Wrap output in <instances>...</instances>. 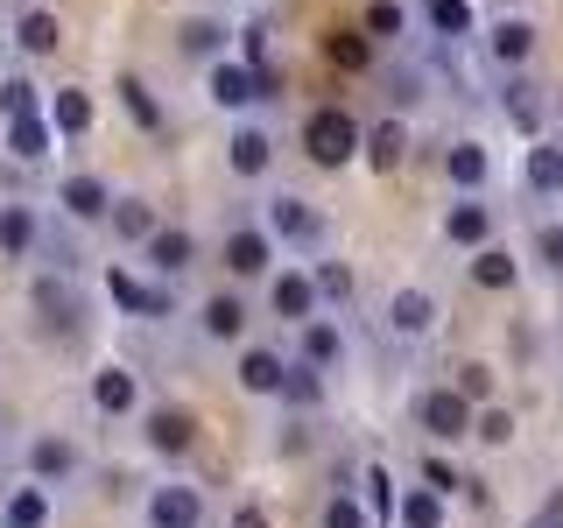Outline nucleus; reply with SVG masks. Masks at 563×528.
<instances>
[{"label": "nucleus", "mask_w": 563, "mask_h": 528, "mask_svg": "<svg viewBox=\"0 0 563 528\" xmlns=\"http://www.w3.org/2000/svg\"><path fill=\"white\" fill-rule=\"evenodd\" d=\"M303 148H310V163L339 169L345 155L360 148V120L339 113V106H317V113H310V128H303Z\"/></svg>", "instance_id": "1"}, {"label": "nucleus", "mask_w": 563, "mask_h": 528, "mask_svg": "<svg viewBox=\"0 0 563 528\" xmlns=\"http://www.w3.org/2000/svg\"><path fill=\"white\" fill-rule=\"evenodd\" d=\"M416 422H422L430 437H465V430H472V402H465V395H422V402H416Z\"/></svg>", "instance_id": "2"}, {"label": "nucleus", "mask_w": 563, "mask_h": 528, "mask_svg": "<svg viewBox=\"0 0 563 528\" xmlns=\"http://www.w3.org/2000/svg\"><path fill=\"white\" fill-rule=\"evenodd\" d=\"M211 99L219 106H254V99H268V78H261L254 64H219L211 70Z\"/></svg>", "instance_id": "3"}, {"label": "nucleus", "mask_w": 563, "mask_h": 528, "mask_svg": "<svg viewBox=\"0 0 563 528\" xmlns=\"http://www.w3.org/2000/svg\"><path fill=\"white\" fill-rule=\"evenodd\" d=\"M148 515H155V528H198V521H205V501H198L190 486H155Z\"/></svg>", "instance_id": "4"}, {"label": "nucleus", "mask_w": 563, "mask_h": 528, "mask_svg": "<svg viewBox=\"0 0 563 528\" xmlns=\"http://www.w3.org/2000/svg\"><path fill=\"white\" fill-rule=\"evenodd\" d=\"M106 289H113V304H120V310H141V317H169V296H163V289H148V282H134L128 268H113V275H106Z\"/></svg>", "instance_id": "5"}, {"label": "nucleus", "mask_w": 563, "mask_h": 528, "mask_svg": "<svg viewBox=\"0 0 563 528\" xmlns=\"http://www.w3.org/2000/svg\"><path fill=\"white\" fill-rule=\"evenodd\" d=\"M92 402H99L106 416H128L134 402H141V387H134V374H128V366H106V374L92 381Z\"/></svg>", "instance_id": "6"}, {"label": "nucleus", "mask_w": 563, "mask_h": 528, "mask_svg": "<svg viewBox=\"0 0 563 528\" xmlns=\"http://www.w3.org/2000/svg\"><path fill=\"white\" fill-rule=\"evenodd\" d=\"M268 226L282 240H317V211L303 198H268Z\"/></svg>", "instance_id": "7"}, {"label": "nucleus", "mask_w": 563, "mask_h": 528, "mask_svg": "<svg viewBox=\"0 0 563 528\" xmlns=\"http://www.w3.org/2000/svg\"><path fill=\"white\" fill-rule=\"evenodd\" d=\"M240 387H254V395H282V387H289V366H282L275 352H246V360H240Z\"/></svg>", "instance_id": "8"}, {"label": "nucleus", "mask_w": 563, "mask_h": 528, "mask_svg": "<svg viewBox=\"0 0 563 528\" xmlns=\"http://www.w3.org/2000/svg\"><path fill=\"white\" fill-rule=\"evenodd\" d=\"M225 268H233V275H261V268H268V240H261L254 226H246V233H225Z\"/></svg>", "instance_id": "9"}, {"label": "nucleus", "mask_w": 563, "mask_h": 528, "mask_svg": "<svg viewBox=\"0 0 563 528\" xmlns=\"http://www.w3.org/2000/svg\"><path fill=\"white\" fill-rule=\"evenodd\" d=\"M275 310L289 317V324H303V317L317 310V282H310V275H282V282H275Z\"/></svg>", "instance_id": "10"}, {"label": "nucleus", "mask_w": 563, "mask_h": 528, "mask_svg": "<svg viewBox=\"0 0 563 528\" xmlns=\"http://www.w3.org/2000/svg\"><path fill=\"white\" fill-rule=\"evenodd\" d=\"M387 317H395V331H401V339H416V331H430V324H437V304H430L422 289H401Z\"/></svg>", "instance_id": "11"}, {"label": "nucleus", "mask_w": 563, "mask_h": 528, "mask_svg": "<svg viewBox=\"0 0 563 528\" xmlns=\"http://www.w3.org/2000/svg\"><path fill=\"white\" fill-rule=\"evenodd\" d=\"M521 176H528V190H536V198H550V190H563V148H528Z\"/></svg>", "instance_id": "12"}, {"label": "nucleus", "mask_w": 563, "mask_h": 528, "mask_svg": "<svg viewBox=\"0 0 563 528\" xmlns=\"http://www.w3.org/2000/svg\"><path fill=\"white\" fill-rule=\"evenodd\" d=\"M268 155H275V141L261 134V128H240L233 134V169L240 176H261V169H268Z\"/></svg>", "instance_id": "13"}, {"label": "nucleus", "mask_w": 563, "mask_h": 528, "mask_svg": "<svg viewBox=\"0 0 563 528\" xmlns=\"http://www.w3.org/2000/svg\"><path fill=\"white\" fill-rule=\"evenodd\" d=\"M14 35H22V50H29V57H49V50H57V14L29 8L22 22H14Z\"/></svg>", "instance_id": "14"}, {"label": "nucleus", "mask_w": 563, "mask_h": 528, "mask_svg": "<svg viewBox=\"0 0 563 528\" xmlns=\"http://www.w3.org/2000/svg\"><path fill=\"white\" fill-rule=\"evenodd\" d=\"M205 331H211V339H240V331H246V304H240V296H211V304H205Z\"/></svg>", "instance_id": "15"}, {"label": "nucleus", "mask_w": 563, "mask_h": 528, "mask_svg": "<svg viewBox=\"0 0 563 528\" xmlns=\"http://www.w3.org/2000/svg\"><path fill=\"white\" fill-rule=\"evenodd\" d=\"M148 261L163 275H176V268H190V261H198V246H190V233H155L148 240Z\"/></svg>", "instance_id": "16"}, {"label": "nucleus", "mask_w": 563, "mask_h": 528, "mask_svg": "<svg viewBox=\"0 0 563 528\" xmlns=\"http://www.w3.org/2000/svg\"><path fill=\"white\" fill-rule=\"evenodd\" d=\"M29 246H35L29 205H8V211H0V254H29Z\"/></svg>", "instance_id": "17"}, {"label": "nucleus", "mask_w": 563, "mask_h": 528, "mask_svg": "<svg viewBox=\"0 0 563 528\" xmlns=\"http://www.w3.org/2000/svg\"><path fill=\"white\" fill-rule=\"evenodd\" d=\"M176 43H184L190 57H211V50L225 43V22H211V14H190V22L176 29Z\"/></svg>", "instance_id": "18"}, {"label": "nucleus", "mask_w": 563, "mask_h": 528, "mask_svg": "<svg viewBox=\"0 0 563 528\" xmlns=\"http://www.w3.org/2000/svg\"><path fill=\"white\" fill-rule=\"evenodd\" d=\"M437 35H472V0H422Z\"/></svg>", "instance_id": "19"}, {"label": "nucleus", "mask_w": 563, "mask_h": 528, "mask_svg": "<svg viewBox=\"0 0 563 528\" xmlns=\"http://www.w3.org/2000/svg\"><path fill=\"white\" fill-rule=\"evenodd\" d=\"M35 310H43L49 324H70V317H78V296H70V282H57V275H49L43 289H35Z\"/></svg>", "instance_id": "20"}, {"label": "nucleus", "mask_w": 563, "mask_h": 528, "mask_svg": "<svg viewBox=\"0 0 563 528\" xmlns=\"http://www.w3.org/2000/svg\"><path fill=\"white\" fill-rule=\"evenodd\" d=\"M444 169H451L465 190H472V184H486V148H479V141H457V148L444 155Z\"/></svg>", "instance_id": "21"}, {"label": "nucleus", "mask_w": 563, "mask_h": 528, "mask_svg": "<svg viewBox=\"0 0 563 528\" xmlns=\"http://www.w3.org/2000/svg\"><path fill=\"white\" fill-rule=\"evenodd\" d=\"M528 50H536V29H528V22H500V29H493V57H500V64H521Z\"/></svg>", "instance_id": "22"}, {"label": "nucleus", "mask_w": 563, "mask_h": 528, "mask_svg": "<svg viewBox=\"0 0 563 528\" xmlns=\"http://www.w3.org/2000/svg\"><path fill=\"white\" fill-rule=\"evenodd\" d=\"M113 233H120V240H155V211L141 205V198L113 205Z\"/></svg>", "instance_id": "23"}, {"label": "nucleus", "mask_w": 563, "mask_h": 528, "mask_svg": "<svg viewBox=\"0 0 563 528\" xmlns=\"http://www.w3.org/2000/svg\"><path fill=\"white\" fill-rule=\"evenodd\" d=\"M64 205L78 211V219H99V211H106V190H99V176H70V184H64Z\"/></svg>", "instance_id": "24"}, {"label": "nucleus", "mask_w": 563, "mask_h": 528, "mask_svg": "<svg viewBox=\"0 0 563 528\" xmlns=\"http://www.w3.org/2000/svg\"><path fill=\"white\" fill-rule=\"evenodd\" d=\"M148 437H155V451H190V416L163 409V416L148 422Z\"/></svg>", "instance_id": "25"}, {"label": "nucleus", "mask_w": 563, "mask_h": 528, "mask_svg": "<svg viewBox=\"0 0 563 528\" xmlns=\"http://www.w3.org/2000/svg\"><path fill=\"white\" fill-rule=\"evenodd\" d=\"M43 521H49V501H43L35 486H22V493L8 501V528H43Z\"/></svg>", "instance_id": "26"}, {"label": "nucleus", "mask_w": 563, "mask_h": 528, "mask_svg": "<svg viewBox=\"0 0 563 528\" xmlns=\"http://www.w3.org/2000/svg\"><path fill=\"white\" fill-rule=\"evenodd\" d=\"M472 275H479V289H507V282H515V254H500V246H486V254L472 261Z\"/></svg>", "instance_id": "27"}, {"label": "nucleus", "mask_w": 563, "mask_h": 528, "mask_svg": "<svg viewBox=\"0 0 563 528\" xmlns=\"http://www.w3.org/2000/svg\"><path fill=\"white\" fill-rule=\"evenodd\" d=\"M49 113H57L64 134H85V128H92V99H85V92H57V106H49Z\"/></svg>", "instance_id": "28"}, {"label": "nucleus", "mask_w": 563, "mask_h": 528, "mask_svg": "<svg viewBox=\"0 0 563 528\" xmlns=\"http://www.w3.org/2000/svg\"><path fill=\"white\" fill-rule=\"evenodd\" d=\"M70 465H78V451H70L64 437H43V444H35V472H43V480H57Z\"/></svg>", "instance_id": "29"}, {"label": "nucleus", "mask_w": 563, "mask_h": 528, "mask_svg": "<svg viewBox=\"0 0 563 528\" xmlns=\"http://www.w3.org/2000/svg\"><path fill=\"white\" fill-rule=\"evenodd\" d=\"M8 141H14V155H22V163H35V155H49V134H43V120H8Z\"/></svg>", "instance_id": "30"}, {"label": "nucleus", "mask_w": 563, "mask_h": 528, "mask_svg": "<svg viewBox=\"0 0 563 528\" xmlns=\"http://www.w3.org/2000/svg\"><path fill=\"white\" fill-rule=\"evenodd\" d=\"M0 113H8V120H35V85L8 78V85H0Z\"/></svg>", "instance_id": "31"}, {"label": "nucleus", "mask_w": 563, "mask_h": 528, "mask_svg": "<svg viewBox=\"0 0 563 528\" xmlns=\"http://www.w3.org/2000/svg\"><path fill=\"white\" fill-rule=\"evenodd\" d=\"M451 240H457V246H479V240H486V211H479V205H457V211H451Z\"/></svg>", "instance_id": "32"}, {"label": "nucleus", "mask_w": 563, "mask_h": 528, "mask_svg": "<svg viewBox=\"0 0 563 528\" xmlns=\"http://www.w3.org/2000/svg\"><path fill=\"white\" fill-rule=\"evenodd\" d=\"M507 120H515V128H536V120H542V99L528 92V85H507Z\"/></svg>", "instance_id": "33"}, {"label": "nucleus", "mask_w": 563, "mask_h": 528, "mask_svg": "<svg viewBox=\"0 0 563 528\" xmlns=\"http://www.w3.org/2000/svg\"><path fill=\"white\" fill-rule=\"evenodd\" d=\"M437 515H444L437 493H409V501H401V528H437Z\"/></svg>", "instance_id": "34"}, {"label": "nucleus", "mask_w": 563, "mask_h": 528, "mask_svg": "<svg viewBox=\"0 0 563 528\" xmlns=\"http://www.w3.org/2000/svg\"><path fill=\"white\" fill-rule=\"evenodd\" d=\"M303 352H310V366L339 360V331H331V324H303Z\"/></svg>", "instance_id": "35"}, {"label": "nucleus", "mask_w": 563, "mask_h": 528, "mask_svg": "<svg viewBox=\"0 0 563 528\" xmlns=\"http://www.w3.org/2000/svg\"><path fill=\"white\" fill-rule=\"evenodd\" d=\"M120 106H128V113L141 120V128H155V120H163V113H155V99H148V85H134V78L120 85Z\"/></svg>", "instance_id": "36"}, {"label": "nucleus", "mask_w": 563, "mask_h": 528, "mask_svg": "<svg viewBox=\"0 0 563 528\" xmlns=\"http://www.w3.org/2000/svg\"><path fill=\"white\" fill-rule=\"evenodd\" d=\"M401 22H409V14H401L395 0H374V8H366V35H401Z\"/></svg>", "instance_id": "37"}, {"label": "nucleus", "mask_w": 563, "mask_h": 528, "mask_svg": "<svg viewBox=\"0 0 563 528\" xmlns=\"http://www.w3.org/2000/svg\"><path fill=\"white\" fill-rule=\"evenodd\" d=\"M457 395H465V402H486V395H493L486 366H457Z\"/></svg>", "instance_id": "38"}, {"label": "nucleus", "mask_w": 563, "mask_h": 528, "mask_svg": "<svg viewBox=\"0 0 563 528\" xmlns=\"http://www.w3.org/2000/svg\"><path fill=\"white\" fill-rule=\"evenodd\" d=\"M472 430H479V437H486V444H507V437H515V422H507L500 409H486L479 422H472Z\"/></svg>", "instance_id": "39"}, {"label": "nucleus", "mask_w": 563, "mask_h": 528, "mask_svg": "<svg viewBox=\"0 0 563 528\" xmlns=\"http://www.w3.org/2000/svg\"><path fill=\"white\" fill-rule=\"evenodd\" d=\"M536 254L550 261V268H563V226H542V233H536Z\"/></svg>", "instance_id": "40"}, {"label": "nucleus", "mask_w": 563, "mask_h": 528, "mask_svg": "<svg viewBox=\"0 0 563 528\" xmlns=\"http://www.w3.org/2000/svg\"><path fill=\"white\" fill-rule=\"evenodd\" d=\"M324 528H366V515H360L352 501H331V507H324Z\"/></svg>", "instance_id": "41"}, {"label": "nucleus", "mask_w": 563, "mask_h": 528, "mask_svg": "<svg viewBox=\"0 0 563 528\" xmlns=\"http://www.w3.org/2000/svg\"><path fill=\"white\" fill-rule=\"evenodd\" d=\"M374 163H401V128H380L374 134Z\"/></svg>", "instance_id": "42"}, {"label": "nucleus", "mask_w": 563, "mask_h": 528, "mask_svg": "<svg viewBox=\"0 0 563 528\" xmlns=\"http://www.w3.org/2000/svg\"><path fill=\"white\" fill-rule=\"evenodd\" d=\"M282 395H296V402H317V374H310V366H296V374H289V387H282Z\"/></svg>", "instance_id": "43"}, {"label": "nucleus", "mask_w": 563, "mask_h": 528, "mask_svg": "<svg viewBox=\"0 0 563 528\" xmlns=\"http://www.w3.org/2000/svg\"><path fill=\"white\" fill-rule=\"evenodd\" d=\"M528 528H563V486L550 493V501H542V515H536V521H528Z\"/></svg>", "instance_id": "44"}, {"label": "nucleus", "mask_w": 563, "mask_h": 528, "mask_svg": "<svg viewBox=\"0 0 563 528\" xmlns=\"http://www.w3.org/2000/svg\"><path fill=\"white\" fill-rule=\"evenodd\" d=\"M331 57H339V64H366V43H360V35H339V43H331Z\"/></svg>", "instance_id": "45"}, {"label": "nucleus", "mask_w": 563, "mask_h": 528, "mask_svg": "<svg viewBox=\"0 0 563 528\" xmlns=\"http://www.w3.org/2000/svg\"><path fill=\"white\" fill-rule=\"evenodd\" d=\"M317 289H324V296H352V275L345 268H324V275H317Z\"/></svg>", "instance_id": "46"}]
</instances>
